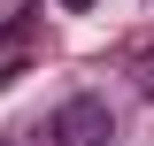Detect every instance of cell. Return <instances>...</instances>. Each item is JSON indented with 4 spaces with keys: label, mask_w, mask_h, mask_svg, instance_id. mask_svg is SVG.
Wrapping results in <instances>:
<instances>
[{
    "label": "cell",
    "mask_w": 154,
    "mask_h": 146,
    "mask_svg": "<svg viewBox=\"0 0 154 146\" xmlns=\"http://www.w3.org/2000/svg\"><path fill=\"white\" fill-rule=\"evenodd\" d=\"M108 138H116V108L100 92H69L46 115V146H108Z\"/></svg>",
    "instance_id": "cell-1"
},
{
    "label": "cell",
    "mask_w": 154,
    "mask_h": 146,
    "mask_svg": "<svg viewBox=\"0 0 154 146\" xmlns=\"http://www.w3.org/2000/svg\"><path fill=\"white\" fill-rule=\"evenodd\" d=\"M62 8H93V0H62Z\"/></svg>",
    "instance_id": "cell-2"
}]
</instances>
